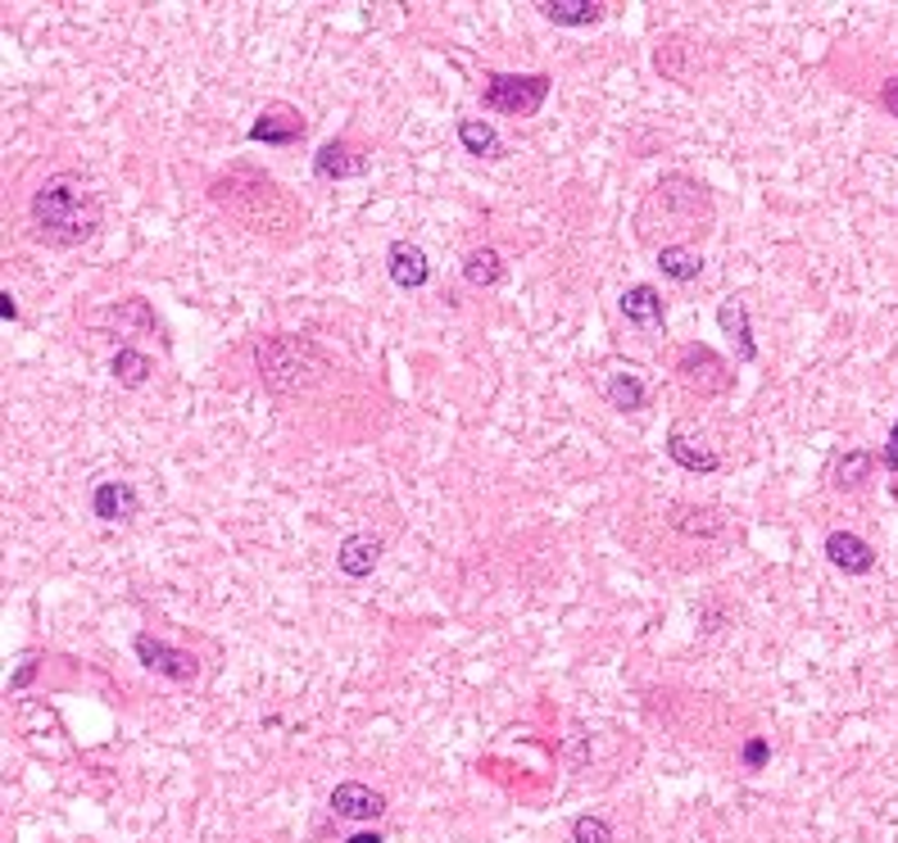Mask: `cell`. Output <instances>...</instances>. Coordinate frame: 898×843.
Listing matches in <instances>:
<instances>
[{"instance_id": "19", "label": "cell", "mask_w": 898, "mask_h": 843, "mask_svg": "<svg viewBox=\"0 0 898 843\" xmlns=\"http://www.w3.org/2000/svg\"><path fill=\"white\" fill-rule=\"evenodd\" d=\"M377 562H381V540L377 535H345L341 549H337V567L354 580H364L377 572Z\"/></svg>"}, {"instance_id": "18", "label": "cell", "mask_w": 898, "mask_h": 843, "mask_svg": "<svg viewBox=\"0 0 898 843\" xmlns=\"http://www.w3.org/2000/svg\"><path fill=\"white\" fill-rule=\"evenodd\" d=\"M535 10H541L554 28H595L608 14L604 0H541Z\"/></svg>"}, {"instance_id": "8", "label": "cell", "mask_w": 898, "mask_h": 843, "mask_svg": "<svg viewBox=\"0 0 898 843\" xmlns=\"http://www.w3.org/2000/svg\"><path fill=\"white\" fill-rule=\"evenodd\" d=\"M667 458H672L676 468H685V472H699V476H708V472L722 468V454H717V445L704 436L699 426H690V422H676L672 431H667Z\"/></svg>"}, {"instance_id": "17", "label": "cell", "mask_w": 898, "mask_h": 843, "mask_svg": "<svg viewBox=\"0 0 898 843\" xmlns=\"http://www.w3.org/2000/svg\"><path fill=\"white\" fill-rule=\"evenodd\" d=\"M604 399H608V408H618V413H640V408H649V386L635 368H618L604 376Z\"/></svg>"}, {"instance_id": "15", "label": "cell", "mask_w": 898, "mask_h": 843, "mask_svg": "<svg viewBox=\"0 0 898 843\" xmlns=\"http://www.w3.org/2000/svg\"><path fill=\"white\" fill-rule=\"evenodd\" d=\"M327 807H331V816H341V821H377V816L387 812V799H381L377 789L350 780V784H337V789H331Z\"/></svg>"}, {"instance_id": "26", "label": "cell", "mask_w": 898, "mask_h": 843, "mask_svg": "<svg viewBox=\"0 0 898 843\" xmlns=\"http://www.w3.org/2000/svg\"><path fill=\"white\" fill-rule=\"evenodd\" d=\"M672 526L685 531V535H722V531H726V518L717 513V508H676Z\"/></svg>"}, {"instance_id": "13", "label": "cell", "mask_w": 898, "mask_h": 843, "mask_svg": "<svg viewBox=\"0 0 898 843\" xmlns=\"http://www.w3.org/2000/svg\"><path fill=\"white\" fill-rule=\"evenodd\" d=\"M821 549H826L831 567H839L844 576H867V572H876V549H871L862 535H853V531H831Z\"/></svg>"}, {"instance_id": "24", "label": "cell", "mask_w": 898, "mask_h": 843, "mask_svg": "<svg viewBox=\"0 0 898 843\" xmlns=\"http://www.w3.org/2000/svg\"><path fill=\"white\" fill-rule=\"evenodd\" d=\"M504 259H499V250H491V245H481V250H468V259H464V281L468 286H477V291H491V286H499L504 281Z\"/></svg>"}, {"instance_id": "5", "label": "cell", "mask_w": 898, "mask_h": 843, "mask_svg": "<svg viewBox=\"0 0 898 843\" xmlns=\"http://www.w3.org/2000/svg\"><path fill=\"white\" fill-rule=\"evenodd\" d=\"M549 87H554L549 73H491L481 100H485V110H495L504 118H531L549 100Z\"/></svg>"}, {"instance_id": "22", "label": "cell", "mask_w": 898, "mask_h": 843, "mask_svg": "<svg viewBox=\"0 0 898 843\" xmlns=\"http://www.w3.org/2000/svg\"><path fill=\"white\" fill-rule=\"evenodd\" d=\"M658 268H662L667 281H681V286H690V281L704 277V254L690 250V245H662V250H658Z\"/></svg>"}, {"instance_id": "1", "label": "cell", "mask_w": 898, "mask_h": 843, "mask_svg": "<svg viewBox=\"0 0 898 843\" xmlns=\"http://www.w3.org/2000/svg\"><path fill=\"white\" fill-rule=\"evenodd\" d=\"M28 222L41 245L78 250L100 232L105 204H100V191L83 173H50L28 200Z\"/></svg>"}, {"instance_id": "25", "label": "cell", "mask_w": 898, "mask_h": 843, "mask_svg": "<svg viewBox=\"0 0 898 843\" xmlns=\"http://www.w3.org/2000/svg\"><path fill=\"white\" fill-rule=\"evenodd\" d=\"M150 372H155V363H150V354H141V349H132V345H118V349H114V359H110V376L118 381V386L137 391V386H146V381H150Z\"/></svg>"}, {"instance_id": "27", "label": "cell", "mask_w": 898, "mask_h": 843, "mask_svg": "<svg viewBox=\"0 0 898 843\" xmlns=\"http://www.w3.org/2000/svg\"><path fill=\"white\" fill-rule=\"evenodd\" d=\"M572 843H612V826L604 821V816H577Z\"/></svg>"}, {"instance_id": "11", "label": "cell", "mask_w": 898, "mask_h": 843, "mask_svg": "<svg viewBox=\"0 0 898 843\" xmlns=\"http://www.w3.org/2000/svg\"><path fill=\"white\" fill-rule=\"evenodd\" d=\"M372 168L368 159V150H358L354 141L337 137V141H322L314 150V177H322V182H345V177H364Z\"/></svg>"}, {"instance_id": "20", "label": "cell", "mask_w": 898, "mask_h": 843, "mask_svg": "<svg viewBox=\"0 0 898 843\" xmlns=\"http://www.w3.org/2000/svg\"><path fill=\"white\" fill-rule=\"evenodd\" d=\"M105 322L110 327H118L123 336H137V331H146V336H164V322L155 318V309H150V304L141 299V295H127V299H118L114 309H105Z\"/></svg>"}, {"instance_id": "10", "label": "cell", "mask_w": 898, "mask_h": 843, "mask_svg": "<svg viewBox=\"0 0 898 843\" xmlns=\"http://www.w3.org/2000/svg\"><path fill=\"white\" fill-rule=\"evenodd\" d=\"M91 513L100 522H132L141 513V495H137V485L132 481H123V476H100L91 485Z\"/></svg>"}, {"instance_id": "6", "label": "cell", "mask_w": 898, "mask_h": 843, "mask_svg": "<svg viewBox=\"0 0 898 843\" xmlns=\"http://www.w3.org/2000/svg\"><path fill=\"white\" fill-rule=\"evenodd\" d=\"M132 653H137V662L146 672H155V676H164L173 685H195V676H200V657L195 653L177 649V644L160 640V635H150V630H141L132 640Z\"/></svg>"}, {"instance_id": "23", "label": "cell", "mask_w": 898, "mask_h": 843, "mask_svg": "<svg viewBox=\"0 0 898 843\" xmlns=\"http://www.w3.org/2000/svg\"><path fill=\"white\" fill-rule=\"evenodd\" d=\"M458 145L477 159H499L504 155V141L485 118H458Z\"/></svg>"}, {"instance_id": "21", "label": "cell", "mask_w": 898, "mask_h": 843, "mask_svg": "<svg viewBox=\"0 0 898 843\" xmlns=\"http://www.w3.org/2000/svg\"><path fill=\"white\" fill-rule=\"evenodd\" d=\"M871 472H876V454L871 449H844L835 458V468H831V485L835 490H858L862 481H871Z\"/></svg>"}, {"instance_id": "9", "label": "cell", "mask_w": 898, "mask_h": 843, "mask_svg": "<svg viewBox=\"0 0 898 843\" xmlns=\"http://www.w3.org/2000/svg\"><path fill=\"white\" fill-rule=\"evenodd\" d=\"M304 132H309V123H304V114L295 105H287V100H273V105L260 110V118L250 123V141L254 145H300Z\"/></svg>"}, {"instance_id": "16", "label": "cell", "mask_w": 898, "mask_h": 843, "mask_svg": "<svg viewBox=\"0 0 898 843\" xmlns=\"http://www.w3.org/2000/svg\"><path fill=\"white\" fill-rule=\"evenodd\" d=\"M717 327H722V336H731L735 345V359L739 363H754L758 359V345H754V322H749V304L739 295L722 299L717 304Z\"/></svg>"}, {"instance_id": "3", "label": "cell", "mask_w": 898, "mask_h": 843, "mask_svg": "<svg viewBox=\"0 0 898 843\" xmlns=\"http://www.w3.org/2000/svg\"><path fill=\"white\" fill-rule=\"evenodd\" d=\"M254 368H260V381L273 395H309L337 376L331 354L309 336H295V331H273V336L254 341Z\"/></svg>"}, {"instance_id": "28", "label": "cell", "mask_w": 898, "mask_h": 843, "mask_svg": "<svg viewBox=\"0 0 898 843\" xmlns=\"http://www.w3.org/2000/svg\"><path fill=\"white\" fill-rule=\"evenodd\" d=\"M767 757H772V744H767V739H762V735H754V739H749V744H744V749H739V762H744V766H749V771H762V766H767Z\"/></svg>"}, {"instance_id": "2", "label": "cell", "mask_w": 898, "mask_h": 843, "mask_svg": "<svg viewBox=\"0 0 898 843\" xmlns=\"http://www.w3.org/2000/svg\"><path fill=\"white\" fill-rule=\"evenodd\" d=\"M712 191L690 173H662L635 209V237L645 245H676L672 237L712 232Z\"/></svg>"}, {"instance_id": "4", "label": "cell", "mask_w": 898, "mask_h": 843, "mask_svg": "<svg viewBox=\"0 0 898 843\" xmlns=\"http://www.w3.org/2000/svg\"><path fill=\"white\" fill-rule=\"evenodd\" d=\"M245 182H250V191H241L232 182V173H223L210 182V200L218 204V209L232 214L254 237H273V227H287V237H295V227H304L300 204L260 168H245Z\"/></svg>"}, {"instance_id": "33", "label": "cell", "mask_w": 898, "mask_h": 843, "mask_svg": "<svg viewBox=\"0 0 898 843\" xmlns=\"http://www.w3.org/2000/svg\"><path fill=\"white\" fill-rule=\"evenodd\" d=\"M345 843H387V839H381L377 830H364V834H350Z\"/></svg>"}, {"instance_id": "31", "label": "cell", "mask_w": 898, "mask_h": 843, "mask_svg": "<svg viewBox=\"0 0 898 843\" xmlns=\"http://www.w3.org/2000/svg\"><path fill=\"white\" fill-rule=\"evenodd\" d=\"M881 463H885L889 472H898V422L889 426V440H885V449H881Z\"/></svg>"}, {"instance_id": "29", "label": "cell", "mask_w": 898, "mask_h": 843, "mask_svg": "<svg viewBox=\"0 0 898 843\" xmlns=\"http://www.w3.org/2000/svg\"><path fill=\"white\" fill-rule=\"evenodd\" d=\"M33 676H37V657H23V662H18V672L10 676V685H5V689H10V694H18V689L28 685Z\"/></svg>"}, {"instance_id": "14", "label": "cell", "mask_w": 898, "mask_h": 843, "mask_svg": "<svg viewBox=\"0 0 898 843\" xmlns=\"http://www.w3.org/2000/svg\"><path fill=\"white\" fill-rule=\"evenodd\" d=\"M622 318L635 327V331H662L667 322V299L658 295V286H649V281H635V286L622 291Z\"/></svg>"}, {"instance_id": "30", "label": "cell", "mask_w": 898, "mask_h": 843, "mask_svg": "<svg viewBox=\"0 0 898 843\" xmlns=\"http://www.w3.org/2000/svg\"><path fill=\"white\" fill-rule=\"evenodd\" d=\"M881 105H885L889 118H898V73H894V78H885V87H881Z\"/></svg>"}, {"instance_id": "12", "label": "cell", "mask_w": 898, "mask_h": 843, "mask_svg": "<svg viewBox=\"0 0 898 843\" xmlns=\"http://www.w3.org/2000/svg\"><path fill=\"white\" fill-rule=\"evenodd\" d=\"M387 272L400 291H422L427 281H431V259H427V250L414 245V241H391L387 250Z\"/></svg>"}, {"instance_id": "7", "label": "cell", "mask_w": 898, "mask_h": 843, "mask_svg": "<svg viewBox=\"0 0 898 843\" xmlns=\"http://www.w3.org/2000/svg\"><path fill=\"white\" fill-rule=\"evenodd\" d=\"M676 372H681L685 386L699 391V395H726L735 386L731 363L717 349H708V345H685L676 354Z\"/></svg>"}, {"instance_id": "32", "label": "cell", "mask_w": 898, "mask_h": 843, "mask_svg": "<svg viewBox=\"0 0 898 843\" xmlns=\"http://www.w3.org/2000/svg\"><path fill=\"white\" fill-rule=\"evenodd\" d=\"M0 318L5 322H18V299L10 291H0Z\"/></svg>"}]
</instances>
